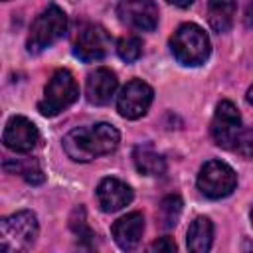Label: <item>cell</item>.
I'll use <instances>...</instances> for the list:
<instances>
[{
	"label": "cell",
	"mask_w": 253,
	"mask_h": 253,
	"mask_svg": "<svg viewBox=\"0 0 253 253\" xmlns=\"http://www.w3.org/2000/svg\"><path fill=\"white\" fill-rule=\"evenodd\" d=\"M121 134L109 123L77 126L63 136V150L75 162H91L103 154H111L119 146Z\"/></svg>",
	"instance_id": "cell-1"
},
{
	"label": "cell",
	"mask_w": 253,
	"mask_h": 253,
	"mask_svg": "<svg viewBox=\"0 0 253 253\" xmlns=\"http://www.w3.org/2000/svg\"><path fill=\"white\" fill-rule=\"evenodd\" d=\"M40 231L38 217L34 211L22 210L12 215H6L0 221V251L16 253L32 247Z\"/></svg>",
	"instance_id": "cell-2"
},
{
	"label": "cell",
	"mask_w": 253,
	"mask_h": 253,
	"mask_svg": "<svg viewBox=\"0 0 253 253\" xmlns=\"http://www.w3.org/2000/svg\"><path fill=\"white\" fill-rule=\"evenodd\" d=\"M170 49L182 65H200L210 55V38L198 24H182L170 38Z\"/></svg>",
	"instance_id": "cell-3"
},
{
	"label": "cell",
	"mask_w": 253,
	"mask_h": 253,
	"mask_svg": "<svg viewBox=\"0 0 253 253\" xmlns=\"http://www.w3.org/2000/svg\"><path fill=\"white\" fill-rule=\"evenodd\" d=\"M67 30V16L65 12L51 4L47 6L32 24L30 36H28V51L30 53H40L45 47L53 45Z\"/></svg>",
	"instance_id": "cell-4"
},
{
	"label": "cell",
	"mask_w": 253,
	"mask_h": 253,
	"mask_svg": "<svg viewBox=\"0 0 253 253\" xmlns=\"http://www.w3.org/2000/svg\"><path fill=\"white\" fill-rule=\"evenodd\" d=\"M79 97V87L75 77L67 69H57L45 85L43 99L38 103V111L45 117H55L73 105Z\"/></svg>",
	"instance_id": "cell-5"
},
{
	"label": "cell",
	"mask_w": 253,
	"mask_h": 253,
	"mask_svg": "<svg viewBox=\"0 0 253 253\" xmlns=\"http://www.w3.org/2000/svg\"><path fill=\"white\" fill-rule=\"evenodd\" d=\"M237 186L235 170L221 160H208L198 174V190L211 200L229 196Z\"/></svg>",
	"instance_id": "cell-6"
},
{
	"label": "cell",
	"mask_w": 253,
	"mask_h": 253,
	"mask_svg": "<svg viewBox=\"0 0 253 253\" xmlns=\"http://www.w3.org/2000/svg\"><path fill=\"white\" fill-rule=\"evenodd\" d=\"M111 49V38L105 28L97 24H85L79 28L75 42H73V53L81 61H99L103 59Z\"/></svg>",
	"instance_id": "cell-7"
},
{
	"label": "cell",
	"mask_w": 253,
	"mask_h": 253,
	"mask_svg": "<svg viewBox=\"0 0 253 253\" xmlns=\"http://www.w3.org/2000/svg\"><path fill=\"white\" fill-rule=\"evenodd\" d=\"M241 130V117L231 101H221L215 107L211 119V138L221 148H233L235 138Z\"/></svg>",
	"instance_id": "cell-8"
},
{
	"label": "cell",
	"mask_w": 253,
	"mask_h": 253,
	"mask_svg": "<svg viewBox=\"0 0 253 253\" xmlns=\"http://www.w3.org/2000/svg\"><path fill=\"white\" fill-rule=\"evenodd\" d=\"M152 97H154V91L148 83L140 81V79H132L128 81L121 93H119V99H117V109H119V115L125 117V119H138L142 117L150 103H152Z\"/></svg>",
	"instance_id": "cell-9"
},
{
	"label": "cell",
	"mask_w": 253,
	"mask_h": 253,
	"mask_svg": "<svg viewBox=\"0 0 253 253\" xmlns=\"http://www.w3.org/2000/svg\"><path fill=\"white\" fill-rule=\"evenodd\" d=\"M119 20L136 32H152L158 26V8L152 0H121Z\"/></svg>",
	"instance_id": "cell-10"
},
{
	"label": "cell",
	"mask_w": 253,
	"mask_h": 253,
	"mask_svg": "<svg viewBox=\"0 0 253 253\" xmlns=\"http://www.w3.org/2000/svg\"><path fill=\"white\" fill-rule=\"evenodd\" d=\"M38 138H40V132H38L36 125L30 119L20 117V115L12 117L6 123V128L2 134L6 148H10L14 152H30L36 146Z\"/></svg>",
	"instance_id": "cell-11"
},
{
	"label": "cell",
	"mask_w": 253,
	"mask_h": 253,
	"mask_svg": "<svg viewBox=\"0 0 253 253\" xmlns=\"http://www.w3.org/2000/svg\"><path fill=\"white\" fill-rule=\"evenodd\" d=\"M97 200L103 211L113 213L132 202V190L117 178H103L97 186Z\"/></svg>",
	"instance_id": "cell-12"
},
{
	"label": "cell",
	"mask_w": 253,
	"mask_h": 253,
	"mask_svg": "<svg viewBox=\"0 0 253 253\" xmlns=\"http://www.w3.org/2000/svg\"><path fill=\"white\" fill-rule=\"evenodd\" d=\"M117 87H119L117 75L107 67H99L87 75V83H85L87 101L93 105H107L113 99Z\"/></svg>",
	"instance_id": "cell-13"
},
{
	"label": "cell",
	"mask_w": 253,
	"mask_h": 253,
	"mask_svg": "<svg viewBox=\"0 0 253 253\" xmlns=\"http://www.w3.org/2000/svg\"><path fill=\"white\" fill-rule=\"evenodd\" d=\"M113 239L121 249H134L144 231V217L138 211H130L113 223Z\"/></svg>",
	"instance_id": "cell-14"
},
{
	"label": "cell",
	"mask_w": 253,
	"mask_h": 253,
	"mask_svg": "<svg viewBox=\"0 0 253 253\" xmlns=\"http://www.w3.org/2000/svg\"><path fill=\"white\" fill-rule=\"evenodd\" d=\"M237 4L235 0H208V22L217 34L227 32L233 26Z\"/></svg>",
	"instance_id": "cell-15"
},
{
	"label": "cell",
	"mask_w": 253,
	"mask_h": 253,
	"mask_svg": "<svg viewBox=\"0 0 253 253\" xmlns=\"http://www.w3.org/2000/svg\"><path fill=\"white\" fill-rule=\"evenodd\" d=\"M211 241H213V225L210 217L198 215L188 229V239H186L188 249L194 253H206L211 247Z\"/></svg>",
	"instance_id": "cell-16"
},
{
	"label": "cell",
	"mask_w": 253,
	"mask_h": 253,
	"mask_svg": "<svg viewBox=\"0 0 253 253\" xmlns=\"http://www.w3.org/2000/svg\"><path fill=\"white\" fill-rule=\"evenodd\" d=\"M134 166L144 176H162L166 172V160L162 154L154 152L148 146H136L132 152Z\"/></svg>",
	"instance_id": "cell-17"
},
{
	"label": "cell",
	"mask_w": 253,
	"mask_h": 253,
	"mask_svg": "<svg viewBox=\"0 0 253 253\" xmlns=\"http://www.w3.org/2000/svg\"><path fill=\"white\" fill-rule=\"evenodd\" d=\"M182 213V200L178 196H166L160 206H158V211H156V217L160 221L162 227L170 229L178 223V217Z\"/></svg>",
	"instance_id": "cell-18"
},
{
	"label": "cell",
	"mask_w": 253,
	"mask_h": 253,
	"mask_svg": "<svg viewBox=\"0 0 253 253\" xmlns=\"http://www.w3.org/2000/svg\"><path fill=\"white\" fill-rule=\"evenodd\" d=\"M117 53L126 63L136 61L142 55V42H140V38H136V36H125V38H121L119 43H117Z\"/></svg>",
	"instance_id": "cell-19"
},
{
	"label": "cell",
	"mask_w": 253,
	"mask_h": 253,
	"mask_svg": "<svg viewBox=\"0 0 253 253\" xmlns=\"http://www.w3.org/2000/svg\"><path fill=\"white\" fill-rule=\"evenodd\" d=\"M233 150L243 158H253V128H241L239 130L235 144H233Z\"/></svg>",
	"instance_id": "cell-20"
},
{
	"label": "cell",
	"mask_w": 253,
	"mask_h": 253,
	"mask_svg": "<svg viewBox=\"0 0 253 253\" xmlns=\"http://www.w3.org/2000/svg\"><path fill=\"white\" fill-rule=\"evenodd\" d=\"M16 170H18V172L26 178V182H30V184H42V182L45 180V176H43V172L40 170L38 164H32V166L16 164Z\"/></svg>",
	"instance_id": "cell-21"
},
{
	"label": "cell",
	"mask_w": 253,
	"mask_h": 253,
	"mask_svg": "<svg viewBox=\"0 0 253 253\" xmlns=\"http://www.w3.org/2000/svg\"><path fill=\"white\" fill-rule=\"evenodd\" d=\"M148 249H150V251H164V253H172V251H176V243H174V239H170V237H160V239L152 241V243L148 245Z\"/></svg>",
	"instance_id": "cell-22"
},
{
	"label": "cell",
	"mask_w": 253,
	"mask_h": 253,
	"mask_svg": "<svg viewBox=\"0 0 253 253\" xmlns=\"http://www.w3.org/2000/svg\"><path fill=\"white\" fill-rule=\"evenodd\" d=\"M245 24H247V26H253V0L249 2L247 12H245Z\"/></svg>",
	"instance_id": "cell-23"
},
{
	"label": "cell",
	"mask_w": 253,
	"mask_h": 253,
	"mask_svg": "<svg viewBox=\"0 0 253 253\" xmlns=\"http://www.w3.org/2000/svg\"><path fill=\"white\" fill-rule=\"evenodd\" d=\"M166 2H170V4H174V6H178V8H188L194 0H166Z\"/></svg>",
	"instance_id": "cell-24"
},
{
	"label": "cell",
	"mask_w": 253,
	"mask_h": 253,
	"mask_svg": "<svg viewBox=\"0 0 253 253\" xmlns=\"http://www.w3.org/2000/svg\"><path fill=\"white\" fill-rule=\"evenodd\" d=\"M247 101L253 105V85H251V87H249V91H247Z\"/></svg>",
	"instance_id": "cell-25"
},
{
	"label": "cell",
	"mask_w": 253,
	"mask_h": 253,
	"mask_svg": "<svg viewBox=\"0 0 253 253\" xmlns=\"http://www.w3.org/2000/svg\"><path fill=\"white\" fill-rule=\"evenodd\" d=\"M251 221H253V208H251Z\"/></svg>",
	"instance_id": "cell-26"
}]
</instances>
